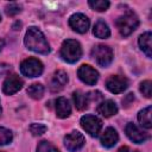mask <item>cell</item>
Returning <instances> with one entry per match:
<instances>
[{"label": "cell", "mask_w": 152, "mask_h": 152, "mask_svg": "<svg viewBox=\"0 0 152 152\" xmlns=\"http://www.w3.org/2000/svg\"><path fill=\"white\" fill-rule=\"evenodd\" d=\"M20 71L27 77H37L43 72V64L37 58H27L21 62Z\"/></svg>", "instance_id": "5"}, {"label": "cell", "mask_w": 152, "mask_h": 152, "mask_svg": "<svg viewBox=\"0 0 152 152\" xmlns=\"http://www.w3.org/2000/svg\"><path fill=\"white\" fill-rule=\"evenodd\" d=\"M93 33L97 38H108L110 36V31H109L108 25L104 21H102V20H99L95 24L94 30H93Z\"/></svg>", "instance_id": "19"}, {"label": "cell", "mask_w": 152, "mask_h": 152, "mask_svg": "<svg viewBox=\"0 0 152 152\" xmlns=\"http://www.w3.org/2000/svg\"><path fill=\"white\" fill-rule=\"evenodd\" d=\"M152 34L151 32H145L139 37V46L146 53L147 57H152Z\"/></svg>", "instance_id": "17"}, {"label": "cell", "mask_w": 152, "mask_h": 152, "mask_svg": "<svg viewBox=\"0 0 152 152\" xmlns=\"http://www.w3.org/2000/svg\"><path fill=\"white\" fill-rule=\"evenodd\" d=\"M0 21H1V14H0Z\"/></svg>", "instance_id": "33"}, {"label": "cell", "mask_w": 152, "mask_h": 152, "mask_svg": "<svg viewBox=\"0 0 152 152\" xmlns=\"http://www.w3.org/2000/svg\"><path fill=\"white\" fill-rule=\"evenodd\" d=\"M23 84H24V81L18 75L13 74V75L7 76V78L5 80L4 86H2V90L7 95H13L23 88Z\"/></svg>", "instance_id": "10"}, {"label": "cell", "mask_w": 152, "mask_h": 152, "mask_svg": "<svg viewBox=\"0 0 152 152\" xmlns=\"http://www.w3.org/2000/svg\"><path fill=\"white\" fill-rule=\"evenodd\" d=\"M89 19L82 13H75L69 18L70 27L78 33H86L89 28Z\"/></svg>", "instance_id": "9"}, {"label": "cell", "mask_w": 152, "mask_h": 152, "mask_svg": "<svg viewBox=\"0 0 152 152\" xmlns=\"http://www.w3.org/2000/svg\"><path fill=\"white\" fill-rule=\"evenodd\" d=\"M4 44H5V42H4V39H1V38H0V51H1V49L4 48Z\"/></svg>", "instance_id": "31"}, {"label": "cell", "mask_w": 152, "mask_h": 152, "mask_svg": "<svg viewBox=\"0 0 152 152\" xmlns=\"http://www.w3.org/2000/svg\"><path fill=\"white\" fill-rule=\"evenodd\" d=\"M27 94L34 99V100H39L43 97L44 94V87L40 83H33L27 88Z\"/></svg>", "instance_id": "21"}, {"label": "cell", "mask_w": 152, "mask_h": 152, "mask_svg": "<svg viewBox=\"0 0 152 152\" xmlns=\"http://www.w3.org/2000/svg\"><path fill=\"white\" fill-rule=\"evenodd\" d=\"M115 24H116V27L119 28V32L124 37H127V36H129L138 27L139 19H138V17L133 12L128 11L124 15L119 17L116 19V23Z\"/></svg>", "instance_id": "3"}, {"label": "cell", "mask_w": 152, "mask_h": 152, "mask_svg": "<svg viewBox=\"0 0 152 152\" xmlns=\"http://www.w3.org/2000/svg\"><path fill=\"white\" fill-rule=\"evenodd\" d=\"M133 101H134V94L129 93V94H127V95H126V97L122 100V103L127 107V106H129V103H131V102H133Z\"/></svg>", "instance_id": "29"}, {"label": "cell", "mask_w": 152, "mask_h": 152, "mask_svg": "<svg viewBox=\"0 0 152 152\" xmlns=\"http://www.w3.org/2000/svg\"><path fill=\"white\" fill-rule=\"evenodd\" d=\"M37 152H59V151L51 142L43 140V141L39 142L38 147H37Z\"/></svg>", "instance_id": "24"}, {"label": "cell", "mask_w": 152, "mask_h": 152, "mask_svg": "<svg viewBox=\"0 0 152 152\" xmlns=\"http://www.w3.org/2000/svg\"><path fill=\"white\" fill-rule=\"evenodd\" d=\"M12 139H13L12 132L5 127H0V146L10 144L12 141Z\"/></svg>", "instance_id": "23"}, {"label": "cell", "mask_w": 152, "mask_h": 152, "mask_svg": "<svg viewBox=\"0 0 152 152\" xmlns=\"http://www.w3.org/2000/svg\"><path fill=\"white\" fill-rule=\"evenodd\" d=\"M46 126L43 125V124H32L30 126V132L33 134V135H42L46 132Z\"/></svg>", "instance_id": "26"}, {"label": "cell", "mask_w": 152, "mask_h": 152, "mask_svg": "<svg viewBox=\"0 0 152 152\" xmlns=\"http://www.w3.org/2000/svg\"><path fill=\"white\" fill-rule=\"evenodd\" d=\"M151 106L141 109L138 113V120L140 122V125L145 128H151L152 127V120H151Z\"/></svg>", "instance_id": "18"}, {"label": "cell", "mask_w": 152, "mask_h": 152, "mask_svg": "<svg viewBox=\"0 0 152 152\" xmlns=\"http://www.w3.org/2000/svg\"><path fill=\"white\" fill-rule=\"evenodd\" d=\"M140 91L142 93L144 96L151 97V95H152V82L150 80H146V81L141 82L140 83Z\"/></svg>", "instance_id": "25"}, {"label": "cell", "mask_w": 152, "mask_h": 152, "mask_svg": "<svg viewBox=\"0 0 152 152\" xmlns=\"http://www.w3.org/2000/svg\"><path fill=\"white\" fill-rule=\"evenodd\" d=\"M24 42H25L26 48L31 51H34V52L42 53V55H48L50 52V46H49L44 34L37 27H30L27 30Z\"/></svg>", "instance_id": "1"}, {"label": "cell", "mask_w": 152, "mask_h": 152, "mask_svg": "<svg viewBox=\"0 0 152 152\" xmlns=\"http://www.w3.org/2000/svg\"><path fill=\"white\" fill-rule=\"evenodd\" d=\"M118 139H119V135L113 127H108L104 129V132L101 135V144L104 147H113L118 142Z\"/></svg>", "instance_id": "14"}, {"label": "cell", "mask_w": 152, "mask_h": 152, "mask_svg": "<svg viewBox=\"0 0 152 152\" xmlns=\"http://www.w3.org/2000/svg\"><path fill=\"white\" fill-rule=\"evenodd\" d=\"M125 132L127 134V137L133 141V142H137V144H141V142H145L147 139H148V134L144 131H141L137 125L132 124V122H128L125 127Z\"/></svg>", "instance_id": "12"}, {"label": "cell", "mask_w": 152, "mask_h": 152, "mask_svg": "<svg viewBox=\"0 0 152 152\" xmlns=\"http://www.w3.org/2000/svg\"><path fill=\"white\" fill-rule=\"evenodd\" d=\"M81 126L91 137H96L101 131L102 122L97 116L91 115V114H87V115L81 118Z\"/></svg>", "instance_id": "6"}, {"label": "cell", "mask_w": 152, "mask_h": 152, "mask_svg": "<svg viewBox=\"0 0 152 152\" xmlns=\"http://www.w3.org/2000/svg\"><path fill=\"white\" fill-rule=\"evenodd\" d=\"M87 97L90 101H97V100H101L102 99V95H101L100 91H90V93L87 94Z\"/></svg>", "instance_id": "28"}, {"label": "cell", "mask_w": 152, "mask_h": 152, "mask_svg": "<svg viewBox=\"0 0 152 152\" xmlns=\"http://www.w3.org/2000/svg\"><path fill=\"white\" fill-rule=\"evenodd\" d=\"M91 56L96 61V63L101 66H108L113 61V51L109 46L99 44L93 48Z\"/></svg>", "instance_id": "4"}, {"label": "cell", "mask_w": 152, "mask_h": 152, "mask_svg": "<svg viewBox=\"0 0 152 152\" xmlns=\"http://www.w3.org/2000/svg\"><path fill=\"white\" fill-rule=\"evenodd\" d=\"M128 86V81L126 77L124 76H119V75H114L110 76L107 82H106V87L110 93L114 94H119L121 91H124Z\"/></svg>", "instance_id": "11"}, {"label": "cell", "mask_w": 152, "mask_h": 152, "mask_svg": "<svg viewBox=\"0 0 152 152\" xmlns=\"http://www.w3.org/2000/svg\"><path fill=\"white\" fill-rule=\"evenodd\" d=\"M1 112H2V109H1V103H0V115H1Z\"/></svg>", "instance_id": "32"}, {"label": "cell", "mask_w": 152, "mask_h": 152, "mask_svg": "<svg viewBox=\"0 0 152 152\" xmlns=\"http://www.w3.org/2000/svg\"><path fill=\"white\" fill-rule=\"evenodd\" d=\"M82 56V49L77 40L66 39L63 42L61 48V57L68 63L77 62Z\"/></svg>", "instance_id": "2"}, {"label": "cell", "mask_w": 152, "mask_h": 152, "mask_svg": "<svg viewBox=\"0 0 152 152\" xmlns=\"http://www.w3.org/2000/svg\"><path fill=\"white\" fill-rule=\"evenodd\" d=\"M84 142H86L84 137L82 135V133H80L77 131H74V132L66 134L64 138V145L70 152L78 151L84 145Z\"/></svg>", "instance_id": "8"}, {"label": "cell", "mask_w": 152, "mask_h": 152, "mask_svg": "<svg viewBox=\"0 0 152 152\" xmlns=\"http://www.w3.org/2000/svg\"><path fill=\"white\" fill-rule=\"evenodd\" d=\"M71 107L65 97H58L56 101V115L61 119H65L70 115Z\"/></svg>", "instance_id": "16"}, {"label": "cell", "mask_w": 152, "mask_h": 152, "mask_svg": "<svg viewBox=\"0 0 152 152\" xmlns=\"http://www.w3.org/2000/svg\"><path fill=\"white\" fill-rule=\"evenodd\" d=\"M20 11H21V10H20V6H19L18 4H14V2L8 4V5L6 6V10H5L6 14L10 15V17H13V15L18 14Z\"/></svg>", "instance_id": "27"}, {"label": "cell", "mask_w": 152, "mask_h": 152, "mask_svg": "<svg viewBox=\"0 0 152 152\" xmlns=\"http://www.w3.org/2000/svg\"><path fill=\"white\" fill-rule=\"evenodd\" d=\"M118 152H131V151H129V148H128L127 146H122V147H120V148H119V151H118Z\"/></svg>", "instance_id": "30"}, {"label": "cell", "mask_w": 152, "mask_h": 152, "mask_svg": "<svg viewBox=\"0 0 152 152\" xmlns=\"http://www.w3.org/2000/svg\"><path fill=\"white\" fill-rule=\"evenodd\" d=\"M89 6L97 12H103L109 7V1H107V0H90Z\"/></svg>", "instance_id": "22"}, {"label": "cell", "mask_w": 152, "mask_h": 152, "mask_svg": "<svg viewBox=\"0 0 152 152\" xmlns=\"http://www.w3.org/2000/svg\"><path fill=\"white\" fill-rule=\"evenodd\" d=\"M66 82H68L66 72L63 71V70H57L52 76V80H51V83H50V88L53 91H58L66 84Z\"/></svg>", "instance_id": "13"}, {"label": "cell", "mask_w": 152, "mask_h": 152, "mask_svg": "<svg viewBox=\"0 0 152 152\" xmlns=\"http://www.w3.org/2000/svg\"><path fill=\"white\" fill-rule=\"evenodd\" d=\"M72 99H74V102H75V106H76L77 109L83 110L88 107V101L89 100H88L87 95L82 94L80 90H76V91L72 93Z\"/></svg>", "instance_id": "20"}, {"label": "cell", "mask_w": 152, "mask_h": 152, "mask_svg": "<svg viewBox=\"0 0 152 152\" xmlns=\"http://www.w3.org/2000/svg\"><path fill=\"white\" fill-rule=\"evenodd\" d=\"M97 113L101 114L104 118H109L112 115H115L118 113V106L112 100H106L97 107Z\"/></svg>", "instance_id": "15"}, {"label": "cell", "mask_w": 152, "mask_h": 152, "mask_svg": "<svg viewBox=\"0 0 152 152\" xmlns=\"http://www.w3.org/2000/svg\"><path fill=\"white\" fill-rule=\"evenodd\" d=\"M77 75L82 82H84L86 84H89V86H94L99 80V72L93 66H90L88 64L81 65L77 70Z\"/></svg>", "instance_id": "7"}]
</instances>
